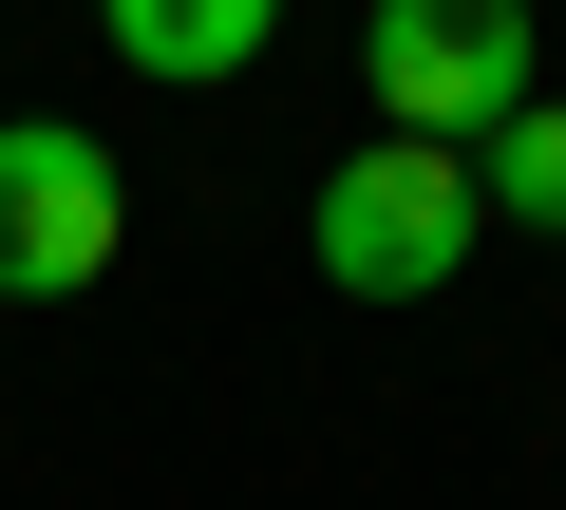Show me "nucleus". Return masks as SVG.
<instances>
[{"mask_svg":"<svg viewBox=\"0 0 566 510\" xmlns=\"http://www.w3.org/2000/svg\"><path fill=\"white\" fill-rule=\"evenodd\" d=\"M472 246H491V189H472V152H434V133L340 152L322 208H303V266H322L340 303H434Z\"/></svg>","mask_w":566,"mask_h":510,"instance_id":"f257e3e1","label":"nucleus"},{"mask_svg":"<svg viewBox=\"0 0 566 510\" xmlns=\"http://www.w3.org/2000/svg\"><path fill=\"white\" fill-rule=\"evenodd\" d=\"M359 76H378V133H434V152H472L491 114L547 95L528 0H359Z\"/></svg>","mask_w":566,"mask_h":510,"instance_id":"f03ea898","label":"nucleus"},{"mask_svg":"<svg viewBox=\"0 0 566 510\" xmlns=\"http://www.w3.org/2000/svg\"><path fill=\"white\" fill-rule=\"evenodd\" d=\"M114 246H133L114 152H95L76 114H20V133H0V303H76Z\"/></svg>","mask_w":566,"mask_h":510,"instance_id":"7ed1b4c3","label":"nucleus"},{"mask_svg":"<svg viewBox=\"0 0 566 510\" xmlns=\"http://www.w3.org/2000/svg\"><path fill=\"white\" fill-rule=\"evenodd\" d=\"M264 20H283V0H95V39H114L151 95H208V76H245V58H264Z\"/></svg>","mask_w":566,"mask_h":510,"instance_id":"20e7f679","label":"nucleus"},{"mask_svg":"<svg viewBox=\"0 0 566 510\" xmlns=\"http://www.w3.org/2000/svg\"><path fill=\"white\" fill-rule=\"evenodd\" d=\"M472 189H491V227H547V246H566V95L491 114V133H472Z\"/></svg>","mask_w":566,"mask_h":510,"instance_id":"39448f33","label":"nucleus"}]
</instances>
